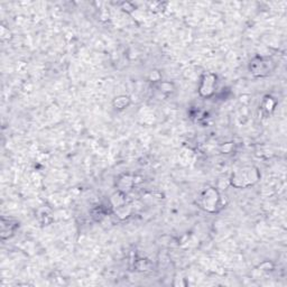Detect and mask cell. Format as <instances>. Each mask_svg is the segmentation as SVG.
<instances>
[{
    "mask_svg": "<svg viewBox=\"0 0 287 287\" xmlns=\"http://www.w3.org/2000/svg\"><path fill=\"white\" fill-rule=\"evenodd\" d=\"M128 101H129V99H128L127 97H121V98H116V100H114V107L116 108H118V109H124L126 108V106L128 105Z\"/></svg>",
    "mask_w": 287,
    "mask_h": 287,
    "instance_id": "cell-5",
    "label": "cell"
},
{
    "mask_svg": "<svg viewBox=\"0 0 287 287\" xmlns=\"http://www.w3.org/2000/svg\"><path fill=\"white\" fill-rule=\"evenodd\" d=\"M216 83V76L212 74H207L201 82L200 85V93L203 97H209L213 93V89H215Z\"/></svg>",
    "mask_w": 287,
    "mask_h": 287,
    "instance_id": "cell-4",
    "label": "cell"
},
{
    "mask_svg": "<svg viewBox=\"0 0 287 287\" xmlns=\"http://www.w3.org/2000/svg\"><path fill=\"white\" fill-rule=\"evenodd\" d=\"M220 200H221V198H220L219 193L215 188H209V190L204 191L200 197V205L205 211L216 212L218 206L220 205Z\"/></svg>",
    "mask_w": 287,
    "mask_h": 287,
    "instance_id": "cell-2",
    "label": "cell"
},
{
    "mask_svg": "<svg viewBox=\"0 0 287 287\" xmlns=\"http://www.w3.org/2000/svg\"><path fill=\"white\" fill-rule=\"evenodd\" d=\"M271 65L272 63L270 60H266L264 58H256L250 62V71L255 75L264 76L267 75L268 73H271Z\"/></svg>",
    "mask_w": 287,
    "mask_h": 287,
    "instance_id": "cell-3",
    "label": "cell"
},
{
    "mask_svg": "<svg viewBox=\"0 0 287 287\" xmlns=\"http://www.w3.org/2000/svg\"><path fill=\"white\" fill-rule=\"evenodd\" d=\"M259 180L258 170L254 167L241 168L233 175L231 184L236 187H248Z\"/></svg>",
    "mask_w": 287,
    "mask_h": 287,
    "instance_id": "cell-1",
    "label": "cell"
}]
</instances>
